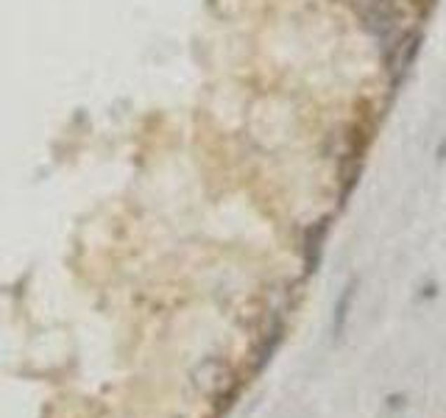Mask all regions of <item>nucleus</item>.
I'll use <instances>...</instances> for the list:
<instances>
[{
	"instance_id": "1",
	"label": "nucleus",
	"mask_w": 446,
	"mask_h": 418,
	"mask_svg": "<svg viewBox=\"0 0 446 418\" xmlns=\"http://www.w3.org/2000/svg\"><path fill=\"white\" fill-rule=\"evenodd\" d=\"M346 3L354 8L363 28L382 42L385 50H396L399 39L405 36L399 34V25H402L399 0H346Z\"/></svg>"
},
{
	"instance_id": "2",
	"label": "nucleus",
	"mask_w": 446,
	"mask_h": 418,
	"mask_svg": "<svg viewBox=\"0 0 446 418\" xmlns=\"http://www.w3.org/2000/svg\"><path fill=\"white\" fill-rule=\"evenodd\" d=\"M419 48H421V36L419 34H405L393 50V84H402L410 73V65L416 62L419 56Z\"/></svg>"
}]
</instances>
